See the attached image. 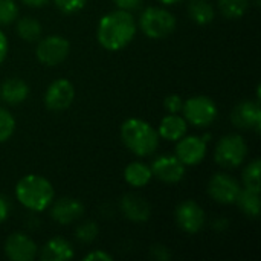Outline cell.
Wrapping results in <instances>:
<instances>
[{"label": "cell", "mask_w": 261, "mask_h": 261, "mask_svg": "<svg viewBox=\"0 0 261 261\" xmlns=\"http://www.w3.org/2000/svg\"><path fill=\"white\" fill-rule=\"evenodd\" d=\"M136 21L132 12L116 9L106 14L96 28L98 43L107 50H121L136 35Z\"/></svg>", "instance_id": "obj_1"}, {"label": "cell", "mask_w": 261, "mask_h": 261, "mask_svg": "<svg viewBox=\"0 0 261 261\" xmlns=\"http://www.w3.org/2000/svg\"><path fill=\"white\" fill-rule=\"evenodd\" d=\"M15 197L26 210L41 213L54 202L55 191L46 177L40 174H28L17 182Z\"/></svg>", "instance_id": "obj_2"}, {"label": "cell", "mask_w": 261, "mask_h": 261, "mask_svg": "<svg viewBox=\"0 0 261 261\" xmlns=\"http://www.w3.org/2000/svg\"><path fill=\"white\" fill-rule=\"evenodd\" d=\"M121 139L124 145L136 156H151L159 147L158 130L153 128L147 121L130 118L121 125Z\"/></svg>", "instance_id": "obj_3"}, {"label": "cell", "mask_w": 261, "mask_h": 261, "mask_svg": "<svg viewBox=\"0 0 261 261\" xmlns=\"http://www.w3.org/2000/svg\"><path fill=\"white\" fill-rule=\"evenodd\" d=\"M139 28L148 38H165L176 29V17L164 8L150 6L142 11Z\"/></svg>", "instance_id": "obj_4"}, {"label": "cell", "mask_w": 261, "mask_h": 261, "mask_svg": "<svg viewBox=\"0 0 261 261\" xmlns=\"http://www.w3.org/2000/svg\"><path fill=\"white\" fill-rule=\"evenodd\" d=\"M248 156V144L240 135H226L223 136L214 151V159L222 168H237L240 167Z\"/></svg>", "instance_id": "obj_5"}, {"label": "cell", "mask_w": 261, "mask_h": 261, "mask_svg": "<svg viewBox=\"0 0 261 261\" xmlns=\"http://www.w3.org/2000/svg\"><path fill=\"white\" fill-rule=\"evenodd\" d=\"M182 113L188 124L197 128H203V127L211 125L216 121L219 115V109L211 98L199 95V96H191L187 101H184Z\"/></svg>", "instance_id": "obj_6"}, {"label": "cell", "mask_w": 261, "mask_h": 261, "mask_svg": "<svg viewBox=\"0 0 261 261\" xmlns=\"http://www.w3.org/2000/svg\"><path fill=\"white\" fill-rule=\"evenodd\" d=\"M70 52L69 40L61 35H49L38 40L35 47L37 60L44 66H57L63 63Z\"/></svg>", "instance_id": "obj_7"}, {"label": "cell", "mask_w": 261, "mask_h": 261, "mask_svg": "<svg viewBox=\"0 0 261 261\" xmlns=\"http://www.w3.org/2000/svg\"><path fill=\"white\" fill-rule=\"evenodd\" d=\"M240 190L242 188H240V184L237 182V179H234L232 176L225 174V173L214 174L208 182L210 197L220 205L236 203Z\"/></svg>", "instance_id": "obj_8"}, {"label": "cell", "mask_w": 261, "mask_h": 261, "mask_svg": "<svg viewBox=\"0 0 261 261\" xmlns=\"http://www.w3.org/2000/svg\"><path fill=\"white\" fill-rule=\"evenodd\" d=\"M75 98V87L66 78H58L49 84L44 93V104L52 112H61L70 107Z\"/></svg>", "instance_id": "obj_9"}, {"label": "cell", "mask_w": 261, "mask_h": 261, "mask_svg": "<svg viewBox=\"0 0 261 261\" xmlns=\"http://www.w3.org/2000/svg\"><path fill=\"white\" fill-rule=\"evenodd\" d=\"M176 223L187 234H197L205 226V213L194 200H185L176 208Z\"/></svg>", "instance_id": "obj_10"}, {"label": "cell", "mask_w": 261, "mask_h": 261, "mask_svg": "<svg viewBox=\"0 0 261 261\" xmlns=\"http://www.w3.org/2000/svg\"><path fill=\"white\" fill-rule=\"evenodd\" d=\"M208 145L200 136H184L176 144V158L185 167L199 165L206 156Z\"/></svg>", "instance_id": "obj_11"}, {"label": "cell", "mask_w": 261, "mask_h": 261, "mask_svg": "<svg viewBox=\"0 0 261 261\" xmlns=\"http://www.w3.org/2000/svg\"><path fill=\"white\" fill-rule=\"evenodd\" d=\"M38 254L35 242L23 232L11 234L5 242V255L12 261H32Z\"/></svg>", "instance_id": "obj_12"}, {"label": "cell", "mask_w": 261, "mask_h": 261, "mask_svg": "<svg viewBox=\"0 0 261 261\" xmlns=\"http://www.w3.org/2000/svg\"><path fill=\"white\" fill-rule=\"evenodd\" d=\"M232 124L240 130H255L260 132L261 109L257 101H242L239 102L231 113Z\"/></svg>", "instance_id": "obj_13"}, {"label": "cell", "mask_w": 261, "mask_h": 261, "mask_svg": "<svg viewBox=\"0 0 261 261\" xmlns=\"http://www.w3.org/2000/svg\"><path fill=\"white\" fill-rule=\"evenodd\" d=\"M150 168L153 177L165 184H177L185 176V165L176 156H159Z\"/></svg>", "instance_id": "obj_14"}, {"label": "cell", "mask_w": 261, "mask_h": 261, "mask_svg": "<svg viewBox=\"0 0 261 261\" xmlns=\"http://www.w3.org/2000/svg\"><path fill=\"white\" fill-rule=\"evenodd\" d=\"M84 213V206L80 200L73 197H63L57 202L50 203V217L58 225H72L78 219H81Z\"/></svg>", "instance_id": "obj_15"}, {"label": "cell", "mask_w": 261, "mask_h": 261, "mask_svg": "<svg viewBox=\"0 0 261 261\" xmlns=\"http://www.w3.org/2000/svg\"><path fill=\"white\" fill-rule=\"evenodd\" d=\"M121 211L132 222H147L151 216L150 203L136 194H125L121 199Z\"/></svg>", "instance_id": "obj_16"}, {"label": "cell", "mask_w": 261, "mask_h": 261, "mask_svg": "<svg viewBox=\"0 0 261 261\" xmlns=\"http://www.w3.org/2000/svg\"><path fill=\"white\" fill-rule=\"evenodd\" d=\"M29 96V86L21 78H8L0 84V99L9 106H18Z\"/></svg>", "instance_id": "obj_17"}, {"label": "cell", "mask_w": 261, "mask_h": 261, "mask_svg": "<svg viewBox=\"0 0 261 261\" xmlns=\"http://www.w3.org/2000/svg\"><path fill=\"white\" fill-rule=\"evenodd\" d=\"M187 130H188V122L185 121V118L177 113H170L165 118H162V121L159 122L158 135L165 141L177 142L180 138L187 135Z\"/></svg>", "instance_id": "obj_18"}, {"label": "cell", "mask_w": 261, "mask_h": 261, "mask_svg": "<svg viewBox=\"0 0 261 261\" xmlns=\"http://www.w3.org/2000/svg\"><path fill=\"white\" fill-rule=\"evenodd\" d=\"M75 257L73 246L63 237H54L43 246L40 258L43 261H69Z\"/></svg>", "instance_id": "obj_19"}, {"label": "cell", "mask_w": 261, "mask_h": 261, "mask_svg": "<svg viewBox=\"0 0 261 261\" xmlns=\"http://www.w3.org/2000/svg\"><path fill=\"white\" fill-rule=\"evenodd\" d=\"M153 177L151 168L144 162H132L124 170V179L128 185L135 188H142L150 184Z\"/></svg>", "instance_id": "obj_20"}, {"label": "cell", "mask_w": 261, "mask_h": 261, "mask_svg": "<svg viewBox=\"0 0 261 261\" xmlns=\"http://www.w3.org/2000/svg\"><path fill=\"white\" fill-rule=\"evenodd\" d=\"M188 15L194 23L205 26L214 20L216 12H214L211 2H208V0H191L188 5Z\"/></svg>", "instance_id": "obj_21"}, {"label": "cell", "mask_w": 261, "mask_h": 261, "mask_svg": "<svg viewBox=\"0 0 261 261\" xmlns=\"http://www.w3.org/2000/svg\"><path fill=\"white\" fill-rule=\"evenodd\" d=\"M236 203L246 216L254 219L260 216V191L249 190V188L240 190Z\"/></svg>", "instance_id": "obj_22"}, {"label": "cell", "mask_w": 261, "mask_h": 261, "mask_svg": "<svg viewBox=\"0 0 261 261\" xmlns=\"http://www.w3.org/2000/svg\"><path fill=\"white\" fill-rule=\"evenodd\" d=\"M17 34L24 41H38L43 34V26L37 18L21 17L17 21Z\"/></svg>", "instance_id": "obj_23"}, {"label": "cell", "mask_w": 261, "mask_h": 261, "mask_svg": "<svg viewBox=\"0 0 261 261\" xmlns=\"http://www.w3.org/2000/svg\"><path fill=\"white\" fill-rule=\"evenodd\" d=\"M249 8V0H219V9L220 12L229 18H242Z\"/></svg>", "instance_id": "obj_24"}, {"label": "cell", "mask_w": 261, "mask_h": 261, "mask_svg": "<svg viewBox=\"0 0 261 261\" xmlns=\"http://www.w3.org/2000/svg\"><path fill=\"white\" fill-rule=\"evenodd\" d=\"M260 159H254L252 162H249V164L246 165V168L243 170V176H242L243 184H245V188L260 191Z\"/></svg>", "instance_id": "obj_25"}, {"label": "cell", "mask_w": 261, "mask_h": 261, "mask_svg": "<svg viewBox=\"0 0 261 261\" xmlns=\"http://www.w3.org/2000/svg\"><path fill=\"white\" fill-rule=\"evenodd\" d=\"M15 130V119L9 110L0 107V144L6 142Z\"/></svg>", "instance_id": "obj_26"}, {"label": "cell", "mask_w": 261, "mask_h": 261, "mask_svg": "<svg viewBox=\"0 0 261 261\" xmlns=\"http://www.w3.org/2000/svg\"><path fill=\"white\" fill-rule=\"evenodd\" d=\"M18 17V6L14 0H0V26L11 24Z\"/></svg>", "instance_id": "obj_27"}, {"label": "cell", "mask_w": 261, "mask_h": 261, "mask_svg": "<svg viewBox=\"0 0 261 261\" xmlns=\"http://www.w3.org/2000/svg\"><path fill=\"white\" fill-rule=\"evenodd\" d=\"M99 234V228L95 222H84L75 229V236L83 243H92Z\"/></svg>", "instance_id": "obj_28"}, {"label": "cell", "mask_w": 261, "mask_h": 261, "mask_svg": "<svg viewBox=\"0 0 261 261\" xmlns=\"http://www.w3.org/2000/svg\"><path fill=\"white\" fill-rule=\"evenodd\" d=\"M54 3L60 12L66 15H72L80 12L86 6L87 0H54Z\"/></svg>", "instance_id": "obj_29"}, {"label": "cell", "mask_w": 261, "mask_h": 261, "mask_svg": "<svg viewBox=\"0 0 261 261\" xmlns=\"http://www.w3.org/2000/svg\"><path fill=\"white\" fill-rule=\"evenodd\" d=\"M164 107L167 109L168 113H179V112H182L184 99L179 95H168L164 99Z\"/></svg>", "instance_id": "obj_30"}, {"label": "cell", "mask_w": 261, "mask_h": 261, "mask_svg": "<svg viewBox=\"0 0 261 261\" xmlns=\"http://www.w3.org/2000/svg\"><path fill=\"white\" fill-rule=\"evenodd\" d=\"M115 5L118 6V9H124V11H135L142 5V0H113Z\"/></svg>", "instance_id": "obj_31"}, {"label": "cell", "mask_w": 261, "mask_h": 261, "mask_svg": "<svg viewBox=\"0 0 261 261\" xmlns=\"http://www.w3.org/2000/svg\"><path fill=\"white\" fill-rule=\"evenodd\" d=\"M151 255L159 261H167L170 260V257H171L170 252H168V249H167L165 246H162V245L153 246V248H151Z\"/></svg>", "instance_id": "obj_32"}, {"label": "cell", "mask_w": 261, "mask_h": 261, "mask_svg": "<svg viewBox=\"0 0 261 261\" xmlns=\"http://www.w3.org/2000/svg\"><path fill=\"white\" fill-rule=\"evenodd\" d=\"M84 261H112V255H109L107 252L104 251H93V252H89L84 258Z\"/></svg>", "instance_id": "obj_33"}, {"label": "cell", "mask_w": 261, "mask_h": 261, "mask_svg": "<svg viewBox=\"0 0 261 261\" xmlns=\"http://www.w3.org/2000/svg\"><path fill=\"white\" fill-rule=\"evenodd\" d=\"M8 38H6V35H5V32L0 29V64L5 61V58H6V55H8Z\"/></svg>", "instance_id": "obj_34"}, {"label": "cell", "mask_w": 261, "mask_h": 261, "mask_svg": "<svg viewBox=\"0 0 261 261\" xmlns=\"http://www.w3.org/2000/svg\"><path fill=\"white\" fill-rule=\"evenodd\" d=\"M8 214H9V205H8V200L0 196V223H3L6 219H8Z\"/></svg>", "instance_id": "obj_35"}, {"label": "cell", "mask_w": 261, "mask_h": 261, "mask_svg": "<svg viewBox=\"0 0 261 261\" xmlns=\"http://www.w3.org/2000/svg\"><path fill=\"white\" fill-rule=\"evenodd\" d=\"M26 6L29 8H43L46 6L50 0H21Z\"/></svg>", "instance_id": "obj_36"}, {"label": "cell", "mask_w": 261, "mask_h": 261, "mask_svg": "<svg viewBox=\"0 0 261 261\" xmlns=\"http://www.w3.org/2000/svg\"><path fill=\"white\" fill-rule=\"evenodd\" d=\"M158 2L162 3V5H174V3H177L180 0H158Z\"/></svg>", "instance_id": "obj_37"}]
</instances>
